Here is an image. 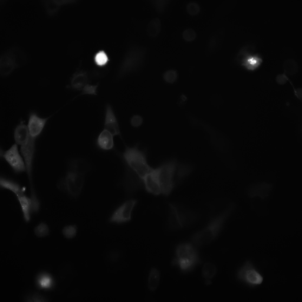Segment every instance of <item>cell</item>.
Segmentation results:
<instances>
[{
  "instance_id": "obj_1",
  "label": "cell",
  "mask_w": 302,
  "mask_h": 302,
  "mask_svg": "<svg viewBox=\"0 0 302 302\" xmlns=\"http://www.w3.org/2000/svg\"><path fill=\"white\" fill-rule=\"evenodd\" d=\"M120 155L127 168L124 181L133 186L143 183L144 178L153 168L148 163L145 152L139 149L137 144L126 146Z\"/></svg>"
},
{
  "instance_id": "obj_2",
  "label": "cell",
  "mask_w": 302,
  "mask_h": 302,
  "mask_svg": "<svg viewBox=\"0 0 302 302\" xmlns=\"http://www.w3.org/2000/svg\"><path fill=\"white\" fill-rule=\"evenodd\" d=\"M89 170L88 163L81 159L72 160L68 169L59 185V188L73 198H77L82 190L86 174Z\"/></svg>"
},
{
  "instance_id": "obj_3",
  "label": "cell",
  "mask_w": 302,
  "mask_h": 302,
  "mask_svg": "<svg viewBox=\"0 0 302 302\" xmlns=\"http://www.w3.org/2000/svg\"><path fill=\"white\" fill-rule=\"evenodd\" d=\"M234 207V204H230L222 211L212 217L206 226L193 235L191 238L192 242L196 245L201 246L213 241L222 230Z\"/></svg>"
},
{
  "instance_id": "obj_4",
  "label": "cell",
  "mask_w": 302,
  "mask_h": 302,
  "mask_svg": "<svg viewBox=\"0 0 302 302\" xmlns=\"http://www.w3.org/2000/svg\"><path fill=\"white\" fill-rule=\"evenodd\" d=\"M183 166L174 159L167 161L156 168L153 171L157 178L161 191L165 195L169 194L174 186L176 175L182 178Z\"/></svg>"
},
{
  "instance_id": "obj_5",
  "label": "cell",
  "mask_w": 302,
  "mask_h": 302,
  "mask_svg": "<svg viewBox=\"0 0 302 302\" xmlns=\"http://www.w3.org/2000/svg\"><path fill=\"white\" fill-rule=\"evenodd\" d=\"M14 137L16 143L20 146V150L25 163L26 170L31 180L35 138L30 135L27 127L23 124H20L16 127Z\"/></svg>"
},
{
  "instance_id": "obj_6",
  "label": "cell",
  "mask_w": 302,
  "mask_h": 302,
  "mask_svg": "<svg viewBox=\"0 0 302 302\" xmlns=\"http://www.w3.org/2000/svg\"><path fill=\"white\" fill-rule=\"evenodd\" d=\"M27 57L17 47L10 48L3 52L0 57V73L2 76L10 74L16 68L25 62Z\"/></svg>"
},
{
  "instance_id": "obj_7",
  "label": "cell",
  "mask_w": 302,
  "mask_h": 302,
  "mask_svg": "<svg viewBox=\"0 0 302 302\" xmlns=\"http://www.w3.org/2000/svg\"><path fill=\"white\" fill-rule=\"evenodd\" d=\"M175 253L176 263L182 271L190 270L198 262L197 252L193 246L190 244L183 243L179 244L176 248Z\"/></svg>"
},
{
  "instance_id": "obj_8",
  "label": "cell",
  "mask_w": 302,
  "mask_h": 302,
  "mask_svg": "<svg viewBox=\"0 0 302 302\" xmlns=\"http://www.w3.org/2000/svg\"><path fill=\"white\" fill-rule=\"evenodd\" d=\"M170 221L172 227L180 229L190 225L196 222L199 218L198 214L192 210L185 208H178L170 204Z\"/></svg>"
},
{
  "instance_id": "obj_9",
  "label": "cell",
  "mask_w": 302,
  "mask_h": 302,
  "mask_svg": "<svg viewBox=\"0 0 302 302\" xmlns=\"http://www.w3.org/2000/svg\"><path fill=\"white\" fill-rule=\"evenodd\" d=\"M253 47L251 45H247L240 50L237 55V59L241 65L250 71L257 69L262 62L259 55L253 53Z\"/></svg>"
},
{
  "instance_id": "obj_10",
  "label": "cell",
  "mask_w": 302,
  "mask_h": 302,
  "mask_svg": "<svg viewBox=\"0 0 302 302\" xmlns=\"http://www.w3.org/2000/svg\"><path fill=\"white\" fill-rule=\"evenodd\" d=\"M145 50L138 47H132L128 52L126 60L119 74L123 75L139 68L144 59Z\"/></svg>"
},
{
  "instance_id": "obj_11",
  "label": "cell",
  "mask_w": 302,
  "mask_h": 302,
  "mask_svg": "<svg viewBox=\"0 0 302 302\" xmlns=\"http://www.w3.org/2000/svg\"><path fill=\"white\" fill-rule=\"evenodd\" d=\"M237 277L240 280L252 287L260 285L263 280L262 275L249 261L239 270Z\"/></svg>"
},
{
  "instance_id": "obj_12",
  "label": "cell",
  "mask_w": 302,
  "mask_h": 302,
  "mask_svg": "<svg viewBox=\"0 0 302 302\" xmlns=\"http://www.w3.org/2000/svg\"><path fill=\"white\" fill-rule=\"evenodd\" d=\"M134 199L128 200L118 207L110 217V222L120 224L130 221L132 210L137 203Z\"/></svg>"
},
{
  "instance_id": "obj_13",
  "label": "cell",
  "mask_w": 302,
  "mask_h": 302,
  "mask_svg": "<svg viewBox=\"0 0 302 302\" xmlns=\"http://www.w3.org/2000/svg\"><path fill=\"white\" fill-rule=\"evenodd\" d=\"M3 157L16 173H20L26 170L24 160L19 154L17 145H12L4 154Z\"/></svg>"
},
{
  "instance_id": "obj_14",
  "label": "cell",
  "mask_w": 302,
  "mask_h": 302,
  "mask_svg": "<svg viewBox=\"0 0 302 302\" xmlns=\"http://www.w3.org/2000/svg\"><path fill=\"white\" fill-rule=\"evenodd\" d=\"M104 129L111 133L114 137L121 136V133L117 118L111 106L107 105L105 110Z\"/></svg>"
},
{
  "instance_id": "obj_15",
  "label": "cell",
  "mask_w": 302,
  "mask_h": 302,
  "mask_svg": "<svg viewBox=\"0 0 302 302\" xmlns=\"http://www.w3.org/2000/svg\"><path fill=\"white\" fill-rule=\"evenodd\" d=\"M49 118H41L35 113H31L27 126L30 135L36 138L42 131Z\"/></svg>"
},
{
  "instance_id": "obj_16",
  "label": "cell",
  "mask_w": 302,
  "mask_h": 302,
  "mask_svg": "<svg viewBox=\"0 0 302 302\" xmlns=\"http://www.w3.org/2000/svg\"><path fill=\"white\" fill-rule=\"evenodd\" d=\"M271 184L264 182L253 184L247 189L246 193L250 198L259 197L264 198L267 197L272 190Z\"/></svg>"
},
{
  "instance_id": "obj_17",
  "label": "cell",
  "mask_w": 302,
  "mask_h": 302,
  "mask_svg": "<svg viewBox=\"0 0 302 302\" xmlns=\"http://www.w3.org/2000/svg\"><path fill=\"white\" fill-rule=\"evenodd\" d=\"M114 136L107 130L104 129L98 135L96 143L98 147L101 150L109 151L114 147Z\"/></svg>"
},
{
  "instance_id": "obj_18",
  "label": "cell",
  "mask_w": 302,
  "mask_h": 302,
  "mask_svg": "<svg viewBox=\"0 0 302 302\" xmlns=\"http://www.w3.org/2000/svg\"><path fill=\"white\" fill-rule=\"evenodd\" d=\"M153 168L145 177L142 182L147 191L157 195L161 193V191L157 178L153 171Z\"/></svg>"
},
{
  "instance_id": "obj_19",
  "label": "cell",
  "mask_w": 302,
  "mask_h": 302,
  "mask_svg": "<svg viewBox=\"0 0 302 302\" xmlns=\"http://www.w3.org/2000/svg\"><path fill=\"white\" fill-rule=\"evenodd\" d=\"M15 194L20 203L24 219L26 221H28L30 219V214L32 210L31 199L28 198L25 195L22 190L18 191Z\"/></svg>"
},
{
  "instance_id": "obj_20",
  "label": "cell",
  "mask_w": 302,
  "mask_h": 302,
  "mask_svg": "<svg viewBox=\"0 0 302 302\" xmlns=\"http://www.w3.org/2000/svg\"><path fill=\"white\" fill-rule=\"evenodd\" d=\"M89 76L88 73L80 72L75 73L73 76L70 82V86L76 90H82L88 84Z\"/></svg>"
},
{
  "instance_id": "obj_21",
  "label": "cell",
  "mask_w": 302,
  "mask_h": 302,
  "mask_svg": "<svg viewBox=\"0 0 302 302\" xmlns=\"http://www.w3.org/2000/svg\"><path fill=\"white\" fill-rule=\"evenodd\" d=\"M160 274L159 270L156 268H152L149 273L147 280V288L151 291H154L157 288L160 282Z\"/></svg>"
},
{
  "instance_id": "obj_22",
  "label": "cell",
  "mask_w": 302,
  "mask_h": 302,
  "mask_svg": "<svg viewBox=\"0 0 302 302\" xmlns=\"http://www.w3.org/2000/svg\"><path fill=\"white\" fill-rule=\"evenodd\" d=\"M42 3L46 14L49 17H54L59 10L60 2L56 0H44Z\"/></svg>"
},
{
  "instance_id": "obj_23",
  "label": "cell",
  "mask_w": 302,
  "mask_h": 302,
  "mask_svg": "<svg viewBox=\"0 0 302 302\" xmlns=\"http://www.w3.org/2000/svg\"><path fill=\"white\" fill-rule=\"evenodd\" d=\"M161 28V24L160 19L157 18L151 20L148 23L147 32L150 37H155L159 34Z\"/></svg>"
},
{
  "instance_id": "obj_24",
  "label": "cell",
  "mask_w": 302,
  "mask_h": 302,
  "mask_svg": "<svg viewBox=\"0 0 302 302\" xmlns=\"http://www.w3.org/2000/svg\"><path fill=\"white\" fill-rule=\"evenodd\" d=\"M284 73L286 75L294 74L297 71L298 66L296 62L292 59H288L284 62L283 64Z\"/></svg>"
},
{
  "instance_id": "obj_25",
  "label": "cell",
  "mask_w": 302,
  "mask_h": 302,
  "mask_svg": "<svg viewBox=\"0 0 302 302\" xmlns=\"http://www.w3.org/2000/svg\"><path fill=\"white\" fill-rule=\"evenodd\" d=\"M202 271L204 278L207 280H209L215 275L216 273V268L213 264L207 262L204 265Z\"/></svg>"
},
{
  "instance_id": "obj_26",
  "label": "cell",
  "mask_w": 302,
  "mask_h": 302,
  "mask_svg": "<svg viewBox=\"0 0 302 302\" xmlns=\"http://www.w3.org/2000/svg\"><path fill=\"white\" fill-rule=\"evenodd\" d=\"M49 232L47 225L44 223H41L37 226L35 229L34 232L38 237H43L47 235Z\"/></svg>"
},
{
  "instance_id": "obj_27",
  "label": "cell",
  "mask_w": 302,
  "mask_h": 302,
  "mask_svg": "<svg viewBox=\"0 0 302 302\" xmlns=\"http://www.w3.org/2000/svg\"><path fill=\"white\" fill-rule=\"evenodd\" d=\"M77 227L75 225H69L65 226L63 229L62 233L63 235L67 238H71L76 235Z\"/></svg>"
},
{
  "instance_id": "obj_28",
  "label": "cell",
  "mask_w": 302,
  "mask_h": 302,
  "mask_svg": "<svg viewBox=\"0 0 302 302\" xmlns=\"http://www.w3.org/2000/svg\"><path fill=\"white\" fill-rule=\"evenodd\" d=\"M151 3L154 6L156 11L159 13H162L165 11L169 0H152Z\"/></svg>"
},
{
  "instance_id": "obj_29",
  "label": "cell",
  "mask_w": 302,
  "mask_h": 302,
  "mask_svg": "<svg viewBox=\"0 0 302 302\" xmlns=\"http://www.w3.org/2000/svg\"><path fill=\"white\" fill-rule=\"evenodd\" d=\"M177 74L176 71L173 70H169L164 74L163 78L165 81L167 83H173L176 81Z\"/></svg>"
},
{
  "instance_id": "obj_30",
  "label": "cell",
  "mask_w": 302,
  "mask_h": 302,
  "mask_svg": "<svg viewBox=\"0 0 302 302\" xmlns=\"http://www.w3.org/2000/svg\"><path fill=\"white\" fill-rule=\"evenodd\" d=\"M98 85L88 84L82 89L81 94L84 95H96Z\"/></svg>"
},
{
  "instance_id": "obj_31",
  "label": "cell",
  "mask_w": 302,
  "mask_h": 302,
  "mask_svg": "<svg viewBox=\"0 0 302 302\" xmlns=\"http://www.w3.org/2000/svg\"><path fill=\"white\" fill-rule=\"evenodd\" d=\"M95 60L99 65H103L107 61L108 57L106 54L103 51L98 52L96 55Z\"/></svg>"
},
{
  "instance_id": "obj_32",
  "label": "cell",
  "mask_w": 302,
  "mask_h": 302,
  "mask_svg": "<svg viewBox=\"0 0 302 302\" xmlns=\"http://www.w3.org/2000/svg\"><path fill=\"white\" fill-rule=\"evenodd\" d=\"M182 36L185 40L190 41L193 40L195 38L196 34L194 30L193 29L188 28L183 31Z\"/></svg>"
},
{
  "instance_id": "obj_33",
  "label": "cell",
  "mask_w": 302,
  "mask_h": 302,
  "mask_svg": "<svg viewBox=\"0 0 302 302\" xmlns=\"http://www.w3.org/2000/svg\"><path fill=\"white\" fill-rule=\"evenodd\" d=\"M186 9L188 12L190 14L194 15L199 12L200 8L198 4L195 2H189L187 4Z\"/></svg>"
},
{
  "instance_id": "obj_34",
  "label": "cell",
  "mask_w": 302,
  "mask_h": 302,
  "mask_svg": "<svg viewBox=\"0 0 302 302\" xmlns=\"http://www.w3.org/2000/svg\"><path fill=\"white\" fill-rule=\"evenodd\" d=\"M143 119L140 116L138 115H134L131 118L130 123L131 125L134 127H138L142 124Z\"/></svg>"
},
{
  "instance_id": "obj_35",
  "label": "cell",
  "mask_w": 302,
  "mask_h": 302,
  "mask_svg": "<svg viewBox=\"0 0 302 302\" xmlns=\"http://www.w3.org/2000/svg\"><path fill=\"white\" fill-rule=\"evenodd\" d=\"M276 80L277 83L280 85L285 84L287 81L289 80L288 78L284 73L278 75L276 77Z\"/></svg>"
}]
</instances>
